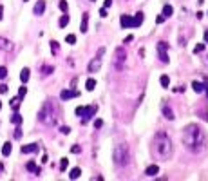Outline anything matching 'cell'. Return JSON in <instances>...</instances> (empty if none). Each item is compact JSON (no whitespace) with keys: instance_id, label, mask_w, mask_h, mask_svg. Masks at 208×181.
Masks as SVG:
<instances>
[{"instance_id":"cell-22","label":"cell","mask_w":208,"mask_h":181,"mask_svg":"<svg viewBox=\"0 0 208 181\" xmlns=\"http://www.w3.org/2000/svg\"><path fill=\"white\" fill-rule=\"evenodd\" d=\"M80 176H82V169H78V167L72 169V170L69 172V178H71V179H78Z\"/></svg>"},{"instance_id":"cell-32","label":"cell","mask_w":208,"mask_h":181,"mask_svg":"<svg viewBox=\"0 0 208 181\" xmlns=\"http://www.w3.org/2000/svg\"><path fill=\"white\" fill-rule=\"evenodd\" d=\"M65 42H67V44H71V45H72V44H76V36H74V34H67V36H65Z\"/></svg>"},{"instance_id":"cell-9","label":"cell","mask_w":208,"mask_h":181,"mask_svg":"<svg viewBox=\"0 0 208 181\" xmlns=\"http://www.w3.org/2000/svg\"><path fill=\"white\" fill-rule=\"evenodd\" d=\"M76 96H80V92H78V91H72V89H63V91L60 92V100H62V102H67V100L76 98Z\"/></svg>"},{"instance_id":"cell-38","label":"cell","mask_w":208,"mask_h":181,"mask_svg":"<svg viewBox=\"0 0 208 181\" xmlns=\"http://www.w3.org/2000/svg\"><path fill=\"white\" fill-rule=\"evenodd\" d=\"M60 132H62V134H69V132H71V127H67V125H65V127H62V129H60Z\"/></svg>"},{"instance_id":"cell-43","label":"cell","mask_w":208,"mask_h":181,"mask_svg":"<svg viewBox=\"0 0 208 181\" xmlns=\"http://www.w3.org/2000/svg\"><path fill=\"white\" fill-rule=\"evenodd\" d=\"M110 5H112V0H105L103 2V7H110Z\"/></svg>"},{"instance_id":"cell-30","label":"cell","mask_w":208,"mask_h":181,"mask_svg":"<svg viewBox=\"0 0 208 181\" xmlns=\"http://www.w3.org/2000/svg\"><path fill=\"white\" fill-rule=\"evenodd\" d=\"M67 165H69V160H67V158H62V161H60V170L63 172V170L67 169Z\"/></svg>"},{"instance_id":"cell-51","label":"cell","mask_w":208,"mask_h":181,"mask_svg":"<svg viewBox=\"0 0 208 181\" xmlns=\"http://www.w3.org/2000/svg\"><path fill=\"white\" fill-rule=\"evenodd\" d=\"M92 2H94V0H92Z\"/></svg>"},{"instance_id":"cell-48","label":"cell","mask_w":208,"mask_h":181,"mask_svg":"<svg viewBox=\"0 0 208 181\" xmlns=\"http://www.w3.org/2000/svg\"><path fill=\"white\" fill-rule=\"evenodd\" d=\"M205 92H206V96H208V83H205Z\"/></svg>"},{"instance_id":"cell-18","label":"cell","mask_w":208,"mask_h":181,"mask_svg":"<svg viewBox=\"0 0 208 181\" xmlns=\"http://www.w3.org/2000/svg\"><path fill=\"white\" fill-rule=\"evenodd\" d=\"M0 49H4V51H11V49H13V44H11L9 40H5V38L0 36Z\"/></svg>"},{"instance_id":"cell-16","label":"cell","mask_w":208,"mask_h":181,"mask_svg":"<svg viewBox=\"0 0 208 181\" xmlns=\"http://www.w3.org/2000/svg\"><path fill=\"white\" fill-rule=\"evenodd\" d=\"M172 15H174V7H172L170 4H165V5H163V16H165V18H170Z\"/></svg>"},{"instance_id":"cell-6","label":"cell","mask_w":208,"mask_h":181,"mask_svg":"<svg viewBox=\"0 0 208 181\" xmlns=\"http://www.w3.org/2000/svg\"><path fill=\"white\" fill-rule=\"evenodd\" d=\"M105 54V47H100L98 49V54L91 60V63H89V73H98L100 71V67H101V56Z\"/></svg>"},{"instance_id":"cell-3","label":"cell","mask_w":208,"mask_h":181,"mask_svg":"<svg viewBox=\"0 0 208 181\" xmlns=\"http://www.w3.org/2000/svg\"><path fill=\"white\" fill-rule=\"evenodd\" d=\"M54 112H56V109H54L53 100H47V102L42 105L40 112H38V120H40V123H43V125H54V123H56Z\"/></svg>"},{"instance_id":"cell-1","label":"cell","mask_w":208,"mask_h":181,"mask_svg":"<svg viewBox=\"0 0 208 181\" xmlns=\"http://www.w3.org/2000/svg\"><path fill=\"white\" fill-rule=\"evenodd\" d=\"M183 145L194 152V154H201L205 149H206V134L205 131L196 125V123H190L183 129Z\"/></svg>"},{"instance_id":"cell-13","label":"cell","mask_w":208,"mask_h":181,"mask_svg":"<svg viewBox=\"0 0 208 181\" xmlns=\"http://www.w3.org/2000/svg\"><path fill=\"white\" fill-rule=\"evenodd\" d=\"M143 20H145V15L139 11V13H136V16L132 18V27H139L141 24H143Z\"/></svg>"},{"instance_id":"cell-24","label":"cell","mask_w":208,"mask_h":181,"mask_svg":"<svg viewBox=\"0 0 208 181\" xmlns=\"http://www.w3.org/2000/svg\"><path fill=\"white\" fill-rule=\"evenodd\" d=\"M159 83H161V87H165V89H168V85H170V78H168L167 74H163V76L159 78Z\"/></svg>"},{"instance_id":"cell-40","label":"cell","mask_w":208,"mask_h":181,"mask_svg":"<svg viewBox=\"0 0 208 181\" xmlns=\"http://www.w3.org/2000/svg\"><path fill=\"white\" fill-rule=\"evenodd\" d=\"M4 92H7V85H5V83H0V94H4Z\"/></svg>"},{"instance_id":"cell-2","label":"cell","mask_w":208,"mask_h":181,"mask_svg":"<svg viewBox=\"0 0 208 181\" xmlns=\"http://www.w3.org/2000/svg\"><path fill=\"white\" fill-rule=\"evenodd\" d=\"M152 150H154V154H156L159 160H163V161L170 160V158H172V152H174L170 136H168L167 132L159 131V132L154 136V140H152Z\"/></svg>"},{"instance_id":"cell-15","label":"cell","mask_w":208,"mask_h":181,"mask_svg":"<svg viewBox=\"0 0 208 181\" xmlns=\"http://www.w3.org/2000/svg\"><path fill=\"white\" fill-rule=\"evenodd\" d=\"M87 25H89V13H83L82 15V24H80L82 33H87Z\"/></svg>"},{"instance_id":"cell-27","label":"cell","mask_w":208,"mask_h":181,"mask_svg":"<svg viewBox=\"0 0 208 181\" xmlns=\"http://www.w3.org/2000/svg\"><path fill=\"white\" fill-rule=\"evenodd\" d=\"M11 149H13V147H11V143H9V141H5V143H4V147H2V154H4V156H9V154H11Z\"/></svg>"},{"instance_id":"cell-20","label":"cell","mask_w":208,"mask_h":181,"mask_svg":"<svg viewBox=\"0 0 208 181\" xmlns=\"http://www.w3.org/2000/svg\"><path fill=\"white\" fill-rule=\"evenodd\" d=\"M25 169H27L29 172H34V174H40V169L36 167V163H34V161H29V163L25 165Z\"/></svg>"},{"instance_id":"cell-11","label":"cell","mask_w":208,"mask_h":181,"mask_svg":"<svg viewBox=\"0 0 208 181\" xmlns=\"http://www.w3.org/2000/svg\"><path fill=\"white\" fill-rule=\"evenodd\" d=\"M43 11H45V0H38V2L34 4L33 13H34L36 16H40V15H43Z\"/></svg>"},{"instance_id":"cell-46","label":"cell","mask_w":208,"mask_h":181,"mask_svg":"<svg viewBox=\"0 0 208 181\" xmlns=\"http://www.w3.org/2000/svg\"><path fill=\"white\" fill-rule=\"evenodd\" d=\"M4 18V5H0V20Z\"/></svg>"},{"instance_id":"cell-4","label":"cell","mask_w":208,"mask_h":181,"mask_svg":"<svg viewBox=\"0 0 208 181\" xmlns=\"http://www.w3.org/2000/svg\"><path fill=\"white\" fill-rule=\"evenodd\" d=\"M112 160L116 163V167H127L130 163V154H129V147L125 143H118L114 147L112 152Z\"/></svg>"},{"instance_id":"cell-33","label":"cell","mask_w":208,"mask_h":181,"mask_svg":"<svg viewBox=\"0 0 208 181\" xmlns=\"http://www.w3.org/2000/svg\"><path fill=\"white\" fill-rule=\"evenodd\" d=\"M203 51H205V44H197V45L194 47V53H196V54H197V53H203Z\"/></svg>"},{"instance_id":"cell-8","label":"cell","mask_w":208,"mask_h":181,"mask_svg":"<svg viewBox=\"0 0 208 181\" xmlns=\"http://www.w3.org/2000/svg\"><path fill=\"white\" fill-rule=\"evenodd\" d=\"M167 49H168V44L167 42H159L158 44V53H159V60L163 62V63H168V54H167Z\"/></svg>"},{"instance_id":"cell-47","label":"cell","mask_w":208,"mask_h":181,"mask_svg":"<svg viewBox=\"0 0 208 181\" xmlns=\"http://www.w3.org/2000/svg\"><path fill=\"white\" fill-rule=\"evenodd\" d=\"M205 44H208V29L205 31Z\"/></svg>"},{"instance_id":"cell-26","label":"cell","mask_w":208,"mask_h":181,"mask_svg":"<svg viewBox=\"0 0 208 181\" xmlns=\"http://www.w3.org/2000/svg\"><path fill=\"white\" fill-rule=\"evenodd\" d=\"M20 100H22L20 96H16V98L11 100V109H13V111H18V109H20Z\"/></svg>"},{"instance_id":"cell-34","label":"cell","mask_w":208,"mask_h":181,"mask_svg":"<svg viewBox=\"0 0 208 181\" xmlns=\"http://www.w3.org/2000/svg\"><path fill=\"white\" fill-rule=\"evenodd\" d=\"M25 94H27V87H24V85H22V87L18 89V96H20V98H24Z\"/></svg>"},{"instance_id":"cell-19","label":"cell","mask_w":208,"mask_h":181,"mask_svg":"<svg viewBox=\"0 0 208 181\" xmlns=\"http://www.w3.org/2000/svg\"><path fill=\"white\" fill-rule=\"evenodd\" d=\"M29 69L27 67H24L22 71H20V80H22V83H27V80H29Z\"/></svg>"},{"instance_id":"cell-5","label":"cell","mask_w":208,"mask_h":181,"mask_svg":"<svg viewBox=\"0 0 208 181\" xmlns=\"http://www.w3.org/2000/svg\"><path fill=\"white\" fill-rule=\"evenodd\" d=\"M96 111H98V107L96 105H87V107H76V116H80L82 118V123H87L92 116H96Z\"/></svg>"},{"instance_id":"cell-41","label":"cell","mask_w":208,"mask_h":181,"mask_svg":"<svg viewBox=\"0 0 208 181\" xmlns=\"http://www.w3.org/2000/svg\"><path fill=\"white\" fill-rule=\"evenodd\" d=\"M100 16H103V18L107 16V7H101V9H100Z\"/></svg>"},{"instance_id":"cell-35","label":"cell","mask_w":208,"mask_h":181,"mask_svg":"<svg viewBox=\"0 0 208 181\" xmlns=\"http://www.w3.org/2000/svg\"><path fill=\"white\" fill-rule=\"evenodd\" d=\"M51 51H53V53H54V54H56V53H58V42H54V40H53V42H51Z\"/></svg>"},{"instance_id":"cell-12","label":"cell","mask_w":208,"mask_h":181,"mask_svg":"<svg viewBox=\"0 0 208 181\" xmlns=\"http://www.w3.org/2000/svg\"><path fill=\"white\" fill-rule=\"evenodd\" d=\"M120 24H121V27H123V29H127V27H132V16H129V15H121V18H120Z\"/></svg>"},{"instance_id":"cell-25","label":"cell","mask_w":208,"mask_h":181,"mask_svg":"<svg viewBox=\"0 0 208 181\" xmlns=\"http://www.w3.org/2000/svg\"><path fill=\"white\" fill-rule=\"evenodd\" d=\"M94 87H96V80H94V78H89V80L85 82V89H87V91H94Z\"/></svg>"},{"instance_id":"cell-44","label":"cell","mask_w":208,"mask_h":181,"mask_svg":"<svg viewBox=\"0 0 208 181\" xmlns=\"http://www.w3.org/2000/svg\"><path fill=\"white\" fill-rule=\"evenodd\" d=\"M163 22H165V16H163V15H161V16H158V24H163Z\"/></svg>"},{"instance_id":"cell-42","label":"cell","mask_w":208,"mask_h":181,"mask_svg":"<svg viewBox=\"0 0 208 181\" xmlns=\"http://www.w3.org/2000/svg\"><path fill=\"white\" fill-rule=\"evenodd\" d=\"M101 125H103V121H101V120H96V121H94V127H98V129H100Z\"/></svg>"},{"instance_id":"cell-7","label":"cell","mask_w":208,"mask_h":181,"mask_svg":"<svg viewBox=\"0 0 208 181\" xmlns=\"http://www.w3.org/2000/svg\"><path fill=\"white\" fill-rule=\"evenodd\" d=\"M125 60H127V53H125V49H123V47H118V49H116V60H114L118 71H121V69L125 67Z\"/></svg>"},{"instance_id":"cell-10","label":"cell","mask_w":208,"mask_h":181,"mask_svg":"<svg viewBox=\"0 0 208 181\" xmlns=\"http://www.w3.org/2000/svg\"><path fill=\"white\" fill-rule=\"evenodd\" d=\"M38 143H29V145H24L20 150H22V154H34V152H38Z\"/></svg>"},{"instance_id":"cell-31","label":"cell","mask_w":208,"mask_h":181,"mask_svg":"<svg viewBox=\"0 0 208 181\" xmlns=\"http://www.w3.org/2000/svg\"><path fill=\"white\" fill-rule=\"evenodd\" d=\"M58 5H60V9H62L63 13H67V11H69V5H67V2H65V0H60V4H58Z\"/></svg>"},{"instance_id":"cell-17","label":"cell","mask_w":208,"mask_h":181,"mask_svg":"<svg viewBox=\"0 0 208 181\" xmlns=\"http://www.w3.org/2000/svg\"><path fill=\"white\" fill-rule=\"evenodd\" d=\"M158 172H159V167H158V165H150V167H147V170H145V174H147L149 178L156 176Z\"/></svg>"},{"instance_id":"cell-37","label":"cell","mask_w":208,"mask_h":181,"mask_svg":"<svg viewBox=\"0 0 208 181\" xmlns=\"http://www.w3.org/2000/svg\"><path fill=\"white\" fill-rule=\"evenodd\" d=\"M7 76V69L5 67H0V80H4Z\"/></svg>"},{"instance_id":"cell-39","label":"cell","mask_w":208,"mask_h":181,"mask_svg":"<svg viewBox=\"0 0 208 181\" xmlns=\"http://www.w3.org/2000/svg\"><path fill=\"white\" fill-rule=\"evenodd\" d=\"M20 138H22V131L16 129V131H14V140H20Z\"/></svg>"},{"instance_id":"cell-21","label":"cell","mask_w":208,"mask_h":181,"mask_svg":"<svg viewBox=\"0 0 208 181\" xmlns=\"http://www.w3.org/2000/svg\"><path fill=\"white\" fill-rule=\"evenodd\" d=\"M192 87L196 92H205V83H201V82H192Z\"/></svg>"},{"instance_id":"cell-23","label":"cell","mask_w":208,"mask_h":181,"mask_svg":"<svg viewBox=\"0 0 208 181\" xmlns=\"http://www.w3.org/2000/svg\"><path fill=\"white\" fill-rule=\"evenodd\" d=\"M69 22H71V18H69V15L65 13V15H62V16H60V22H58V24H60V27H65Z\"/></svg>"},{"instance_id":"cell-49","label":"cell","mask_w":208,"mask_h":181,"mask_svg":"<svg viewBox=\"0 0 208 181\" xmlns=\"http://www.w3.org/2000/svg\"><path fill=\"white\" fill-rule=\"evenodd\" d=\"M2 170H4V165H2V163H0V172H2Z\"/></svg>"},{"instance_id":"cell-36","label":"cell","mask_w":208,"mask_h":181,"mask_svg":"<svg viewBox=\"0 0 208 181\" xmlns=\"http://www.w3.org/2000/svg\"><path fill=\"white\" fill-rule=\"evenodd\" d=\"M71 152H72V154H80V152H82V147H80V145H74V147H71Z\"/></svg>"},{"instance_id":"cell-50","label":"cell","mask_w":208,"mask_h":181,"mask_svg":"<svg viewBox=\"0 0 208 181\" xmlns=\"http://www.w3.org/2000/svg\"><path fill=\"white\" fill-rule=\"evenodd\" d=\"M0 111H2V102H0Z\"/></svg>"},{"instance_id":"cell-29","label":"cell","mask_w":208,"mask_h":181,"mask_svg":"<svg viewBox=\"0 0 208 181\" xmlns=\"http://www.w3.org/2000/svg\"><path fill=\"white\" fill-rule=\"evenodd\" d=\"M11 123H14V125H20V123H22V116H20L18 112H14V114L11 116Z\"/></svg>"},{"instance_id":"cell-45","label":"cell","mask_w":208,"mask_h":181,"mask_svg":"<svg viewBox=\"0 0 208 181\" xmlns=\"http://www.w3.org/2000/svg\"><path fill=\"white\" fill-rule=\"evenodd\" d=\"M132 40H134V36H132V34H129V36L125 38V42H132Z\"/></svg>"},{"instance_id":"cell-14","label":"cell","mask_w":208,"mask_h":181,"mask_svg":"<svg viewBox=\"0 0 208 181\" xmlns=\"http://www.w3.org/2000/svg\"><path fill=\"white\" fill-rule=\"evenodd\" d=\"M161 111H163V116H165L167 120H170V121H172V120L176 118V116H174V111H172L168 105H163V107H161Z\"/></svg>"},{"instance_id":"cell-28","label":"cell","mask_w":208,"mask_h":181,"mask_svg":"<svg viewBox=\"0 0 208 181\" xmlns=\"http://www.w3.org/2000/svg\"><path fill=\"white\" fill-rule=\"evenodd\" d=\"M53 71H54V67H53V65H43V67H42V74H43V76H49Z\"/></svg>"}]
</instances>
